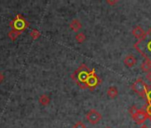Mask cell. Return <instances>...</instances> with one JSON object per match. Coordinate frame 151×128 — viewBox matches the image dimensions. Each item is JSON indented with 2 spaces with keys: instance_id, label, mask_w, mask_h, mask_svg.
<instances>
[{
  "instance_id": "52a82bcc",
  "label": "cell",
  "mask_w": 151,
  "mask_h": 128,
  "mask_svg": "<svg viewBox=\"0 0 151 128\" xmlns=\"http://www.w3.org/2000/svg\"><path fill=\"white\" fill-rule=\"evenodd\" d=\"M137 63V59L134 55L132 54H128L125 56L124 59V64L127 68H132L136 65Z\"/></svg>"
},
{
  "instance_id": "e0dca14e",
  "label": "cell",
  "mask_w": 151,
  "mask_h": 128,
  "mask_svg": "<svg viewBox=\"0 0 151 128\" xmlns=\"http://www.w3.org/2000/svg\"><path fill=\"white\" fill-rule=\"evenodd\" d=\"M146 113L147 115V118L151 120V103H148L146 109Z\"/></svg>"
},
{
  "instance_id": "ba28073f",
  "label": "cell",
  "mask_w": 151,
  "mask_h": 128,
  "mask_svg": "<svg viewBox=\"0 0 151 128\" xmlns=\"http://www.w3.org/2000/svg\"><path fill=\"white\" fill-rule=\"evenodd\" d=\"M69 28H70L73 31L78 32V31H79V29L82 28V24H81V22H80L79 20H78V19H74V20H72V21L70 22V23H69Z\"/></svg>"
},
{
  "instance_id": "5bb4252c",
  "label": "cell",
  "mask_w": 151,
  "mask_h": 128,
  "mask_svg": "<svg viewBox=\"0 0 151 128\" xmlns=\"http://www.w3.org/2000/svg\"><path fill=\"white\" fill-rule=\"evenodd\" d=\"M41 36V33L39 32V30L37 29H33L31 32H30V37L34 39V40H37V38H39V37Z\"/></svg>"
},
{
  "instance_id": "6da1fadb",
  "label": "cell",
  "mask_w": 151,
  "mask_h": 128,
  "mask_svg": "<svg viewBox=\"0 0 151 128\" xmlns=\"http://www.w3.org/2000/svg\"><path fill=\"white\" fill-rule=\"evenodd\" d=\"M92 71L93 70H89V69L83 64V65H81V67H79L74 72L71 78L78 85V86H80L81 88H86V83Z\"/></svg>"
},
{
  "instance_id": "3957f363",
  "label": "cell",
  "mask_w": 151,
  "mask_h": 128,
  "mask_svg": "<svg viewBox=\"0 0 151 128\" xmlns=\"http://www.w3.org/2000/svg\"><path fill=\"white\" fill-rule=\"evenodd\" d=\"M148 86L141 79V78H138L132 86V89L140 97L145 98L146 97V93L147 90Z\"/></svg>"
},
{
  "instance_id": "ffe728a7",
  "label": "cell",
  "mask_w": 151,
  "mask_h": 128,
  "mask_svg": "<svg viewBox=\"0 0 151 128\" xmlns=\"http://www.w3.org/2000/svg\"><path fill=\"white\" fill-rule=\"evenodd\" d=\"M117 3V1H109V0H108L107 1V4H109V5H110V6H114V5H116Z\"/></svg>"
},
{
  "instance_id": "8992f818",
  "label": "cell",
  "mask_w": 151,
  "mask_h": 128,
  "mask_svg": "<svg viewBox=\"0 0 151 128\" xmlns=\"http://www.w3.org/2000/svg\"><path fill=\"white\" fill-rule=\"evenodd\" d=\"M132 35L139 40H141L143 39L146 36H147V33L144 31V29L140 27V26H136L132 29Z\"/></svg>"
},
{
  "instance_id": "7402d4cb",
  "label": "cell",
  "mask_w": 151,
  "mask_h": 128,
  "mask_svg": "<svg viewBox=\"0 0 151 128\" xmlns=\"http://www.w3.org/2000/svg\"><path fill=\"white\" fill-rule=\"evenodd\" d=\"M140 128H148V127H147V125H144V124H143V125H142V126H141Z\"/></svg>"
},
{
  "instance_id": "44dd1931",
  "label": "cell",
  "mask_w": 151,
  "mask_h": 128,
  "mask_svg": "<svg viewBox=\"0 0 151 128\" xmlns=\"http://www.w3.org/2000/svg\"><path fill=\"white\" fill-rule=\"evenodd\" d=\"M4 78H4V75H3L1 72H0V84H1V83L4 81Z\"/></svg>"
},
{
  "instance_id": "7a4b0ae2",
  "label": "cell",
  "mask_w": 151,
  "mask_h": 128,
  "mask_svg": "<svg viewBox=\"0 0 151 128\" xmlns=\"http://www.w3.org/2000/svg\"><path fill=\"white\" fill-rule=\"evenodd\" d=\"M10 26L12 27L13 29L22 32L29 26V24L22 15L17 14L16 17L10 22Z\"/></svg>"
},
{
  "instance_id": "ac0fdd59",
  "label": "cell",
  "mask_w": 151,
  "mask_h": 128,
  "mask_svg": "<svg viewBox=\"0 0 151 128\" xmlns=\"http://www.w3.org/2000/svg\"><path fill=\"white\" fill-rule=\"evenodd\" d=\"M137 110H138L137 107H136L135 105H132V106L129 109V113L131 114V116H132V115H134V114L136 113Z\"/></svg>"
},
{
  "instance_id": "4fadbf2b",
  "label": "cell",
  "mask_w": 151,
  "mask_h": 128,
  "mask_svg": "<svg viewBox=\"0 0 151 128\" xmlns=\"http://www.w3.org/2000/svg\"><path fill=\"white\" fill-rule=\"evenodd\" d=\"M86 36L83 32L78 33L77 35H76V41H77L78 43H79V44L84 43L86 41Z\"/></svg>"
},
{
  "instance_id": "603a6c76",
  "label": "cell",
  "mask_w": 151,
  "mask_h": 128,
  "mask_svg": "<svg viewBox=\"0 0 151 128\" xmlns=\"http://www.w3.org/2000/svg\"><path fill=\"white\" fill-rule=\"evenodd\" d=\"M106 128H111V127H109V126H107Z\"/></svg>"
},
{
  "instance_id": "7c38bea8",
  "label": "cell",
  "mask_w": 151,
  "mask_h": 128,
  "mask_svg": "<svg viewBox=\"0 0 151 128\" xmlns=\"http://www.w3.org/2000/svg\"><path fill=\"white\" fill-rule=\"evenodd\" d=\"M22 34V32L21 31H18V30H15V29H12L9 33H8V37L14 42V41H15L19 37H20V35Z\"/></svg>"
},
{
  "instance_id": "9a60e30c",
  "label": "cell",
  "mask_w": 151,
  "mask_h": 128,
  "mask_svg": "<svg viewBox=\"0 0 151 128\" xmlns=\"http://www.w3.org/2000/svg\"><path fill=\"white\" fill-rule=\"evenodd\" d=\"M72 128H86V124H85L83 122L78 121V122H77V123H76V124L73 125Z\"/></svg>"
},
{
  "instance_id": "8fae6325",
  "label": "cell",
  "mask_w": 151,
  "mask_h": 128,
  "mask_svg": "<svg viewBox=\"0 0 151 128\" xmlns=\"http://www.w3.org/2000/svg\"><path fill=\"white\" fill-rule=\"evenodd\" d=\"M38 101H39V103H40L42 106L45 107V106L49 105V103H50V101H51V99H50V97H49L47 94H42V95L39 97Z\"/></svg>"
},
{
  "instance_id": "30bf717a",
  "label": "cell",
  "mask_w": 151,
  "mask_h": 128,
  "mask_svg": "<svg viewBox=\"0 0 151 128\" xmlns=\"http://www.w3.org/2000/svg\"><path fill=\"white\" fill-rule=\"evenodd\" d=\"M151 70V60L149 59H146L141 64V70L143 72H148Z\"/></svg>"
},
{
  "instance_id": "9c48e42d",
  "label": "cell",
  "mask_w": 151,
  "mask_h": 128,
  "mask_svg": "<svg viewBox=\"0 0 151 128\" xmlns=\"http://www.w3.org/2000/svg\"><path fill=\"white\" fill-rule=\"evenodd\" d=\"M107 94L110 99H115L118 96V90L116 86H110L107 91Z\"/></svg>"
},
{
  "instance_id": "277c9868",
  "label": "cell",
  "mask_w": 151,
  "mask_h": 128,
  "mask_svg": "<svg viewBox=\"0 0 151 128\" xmlns=\"http://www.w3.org/2000/svg\"><path fill=\"white\" fill-rule=\"evenodd\" d=\"M101 118H102L101 114L94 109H90L86 113V119L91 124H97L101 120Z\"/></svg>"
},
{
  "instance_id": "2e32d148",
  "label": "cell",
  "mask_w": 151,
  "mask_h": 128,
  "mask_svg": "<svg viewBox=\"0 0 151 128\" xmlns=\"http://www.w3.org/2000/svg\"><path fill=\"white\" fill-rule=\"evenodd\" d=\"M146 98H147V103H151V86L147 87L146 93Z\"/></svg>"
},
{
  "instance_id": "5b68a950",
  "label": "cell",
  "mask_w": 151,
  "mask_h": 128,
  "mask_svg": "<svg viewBox=\"0 0 151 128\" xmlns=\"http://www.w3.org/2000/svg\"><path fill=\"white\" fill-rule=\"evenodd\" d=\"M132 118L135 121L137 124H143L145 121L147 119V115L146 110L144 109H138L134 115L132 116Z\"/></svg>"
},
{
  "instance_id": "d6986e66",
  "label": "cell",
  "mask_w": 151,
  "mask_h": 128,
  "mask_svg": "<svg viewBox=\"0 0 151 128\" xmlns=\"http://www.w3.org/2000/svg\"><path fill=\"white\" fill-rule=\"evenodd\" d=\"M146 78L148 82L151 83V71H148L147 74H146Z\"/></svg>"
}]
</instances>
